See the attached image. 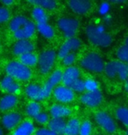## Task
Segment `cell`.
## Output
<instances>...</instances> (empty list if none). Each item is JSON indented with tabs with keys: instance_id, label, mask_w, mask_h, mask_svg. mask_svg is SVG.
Here are the masks:
<instances>
[{
	"instance_id": "obj_1",
	"label": "cell",
	"mask_w": 128,
	"mask_h": 135,
	"mask_svg": "<svg viewBox=\"0 0 128 135\" xmlns=\"http://www.w3.org/2000/svg\"><path fill=\"white\" fill-rule=\"evenodd\" d=\"M9 28L17 40H30L36 32V25L26 16L18 15L10 21Z\"/></svg>"
},
{
	"instance_id": "obj_2",
	"label": "cell",
	"mask_w": 128,
	"mask_h": 135,
	"mask_svg": "<svg viewBox=\"0 0 128 135\" xmlns=\"http://www.w3.org/2000/svg\"><path fill=\"white\" fill-rule=\"evenodd\" d=\"M87 39L92 45L107 47L112 43V36L106 31L105 25H89L85 29Z\"/></svg>"
},
{
	"instance_id": "obj_3",
	"label": "cell",
	"mask_w": 128,
	"mask_h": 135,
	"mask_svg": "<svg viewBox=\"0 0 128 135\" xmlns=\"http://www.w3.org/2000/svg\"><path fill=\"white\" fill-rule=\"evenodd\" d=\"M6 75L12 77L16 81L27 82L32 77L31 69L26 67L18 61H12L5 67Z\"/></svg>"
},
{
	"instance_id": "obj_4",
	"label": "cell",
	"mask_w": 128,
	"mask_h": 135,
	"mask_svg": "<svg viewBox=\"0 0 128 135\" xmlns=\"http://www.w3.org/2000/svg\"><path fill=\"white\" fill-rule=\"evenodd\" d=\"M80 65L86 71L94 74H100L103 72L105 62L98 54L91 52L86 54L81 59Z\"/></svg>"
},
{
	"instance_id": "obj_5",
	"label": "cell",
	"mask_w": 128,
	"mask_h": 135,
	"mask_svg": "<svg viewBox=\"0 0 128 135\" xmlns=\"http://www.w3.org/2000/svg\"><path fill=\"white\" fill-rule=\"evenodd\" d=\"M57 27L66 39L74 38L79 29V21L72 17H62L57 20Z\"/></svg>"
},
{
	"instance_id": "obj_6",
	"label": "cell",
	"mask_w": 128,
	"mask_h": 135,
	"mask_svg": "<svg viewBox=\"0 0 128 135\" xmlns=\"http://www.w3.org/2000/svg\"><path fill=\"white\" fill-rule=\"evenodd\" d=\"M57 53L54 49H47L40 53L38 57V66L40 72L43 75L48 74L54 66Z\"/></svg>"
},
{
	"instance_id": "obj_7",
	"label": "cell",
	"mask_w": 128,
	"mask_h": 135,
	"mask_svg": "<svg viewBox=\"0 0 128 135\" xmlns=\"http://www.w3.org/2000/svg\"><path fill=\"white\" fill-rule=\"evenodd\" d=\"M95 120H96L97 125L108 133H116L117 129H118V126H117L115 119L105 110L97 112L95 114Z\"/></svg>"
},
{
	"instance_id": "obj_8",
	"label": "cell",
	"mask_w": 128,
	"mask_h": 135,
	"mask_svg": "<svg viewBox=\"0 0 128 135\" xmlns=\"http://www.w3.org/2000/svg\"><path fill=\"white\" fill-rule=\"evenodd\" d=\"M53 95L55 100L61 104H70L75 100V94L71 89L64 85H58L53 90Z\"/></svg>"
},
{
	"instance_id": "obj_9",
	"label": "cell",
	"mask_w": 128,
	"mask_h": 135,
	"mask_svg": "<svg viewBox=\"0 0 128 135\" xmlns=\"http://www.w3.org/2000/svg\"><path fill=\"white\" fill-rule=\"evenodd\" d=\"M82 47V41L77 37L66 39V40L62 43L60 47L58 53H57V57L61 60L67 55L70 53H75L79 48Z\"/></svg>"
},
{
	"instance_id": "obj_10",
	"label": "cell",
	"mask_w": 128,
	"mask_h": 135,
	"mask_svg": "<svg viewBox=\"0 0 128 135\" xmlns=\"http://www.w3.org/2000/svg\"><path fill=\"white\" fill-rule=\"evenodd\" d=\"M103 96L100 90L93 92H83L80 98L82 104L89 108L98 107L103 103Z\"/></svg>"
},
{
	"instance_id": "obj_11",
	"label": "cell",
	"mask_w": 128,
	"mask_h": 135,
	"mask_svg": "<svg viewBox=\"0 0 128 135\" xmlns=\"http://www.w3.org/2000/svg\"><path fill=\"white\" fill-rule=\"evenodd\" d=\"M62 80V71L61 69H55L52 72V74L49 75L48 79L46 81V83H44V85L42 86L43 90H44L46 98H48L53 90H54V88H56L59 85L60 83H61Z\"/></svg>"
},
{
	"instance_id": "obj_12",
	"label": "cell",
	"mask_w": 128,
	"mask_h": 135,
	"mask_svg": "<svg viewBox=\"0 0 128 135\" xmlns=\"http://www.w3.org/2000/svg\"><path fill=\"white\" fill-rule=\"evenodd\" d=\"M0 88L2 90L10 95H17L20 92L21 87L18 81L13 79L9 75H4L0 81Z\"/></svg>"
},
{
	"instance_id": "obj_13",
	"label": "cell",
	"mask_w": 128,
	"mask_h": 135,
	"mask_svg": "<svg viewBox=\"0 0 128 135\" xmlns=\"http://www.w3.org/2000/svg\"><path fill=\"white\" fill-rule=\"evenodd\" d=\"M68 6L75 14L85 15L91 10L92 3L88 0H71L68 2Z\"/></svg>"
},
{
	"instance_id": "obj_14",
	"label": "cell",
	"mask_w": 128,
	"mask_h": 135,
	"mask_svg": "<svg viewBox=\"0 0 128 135\" xmlns=\"http://www.w3.org/2000/svg\"><path fill=\"white\" fill-rule=\"evenodd\" d=\"M22 116L17 112H11L5 114L2 117L1 122L2 126L6 130H13L21 123Z\"/></svg>"
},
{
	"instance_id": "obj_15",
	"label": "cell",
	"mask_w": 128,
	"mask_h": 135,
	"mask_svg": "<svg viewBox=\"0 0 128 135\" xmlns=\"http://www.w3.org/2000/svg\"><path fill=\"white\" fill-rule=\"evenodd\" d=\"M81 72L80 69L77 67L71 66L66 68V69L62 72V80L61 83L64 86L70 88L73 85V83L77 82L78 79H80Z\"/></svg>"
},
{
	"instance_id": "obj_16",
	"label": "cell",
	"mask_w": 128,
	"mask_h": 135,
	"mask_svg": "<svg viewBox=\"0 0 128 135\" xmlns=\"http://www.w3.org/2000/svg\"><path fill=\"white\" fill-rule=\"evenodd\" d=\"M34 45L30 40H20L15 42L12 47V53L16 56H21L27 53H32Z\"/></svg>"
},
{
	"instance_id": "obj_17",
	"label": "cell",
	"mask_w": 128,
	"mask_h": 135,
	"mask_svg": "<svg viewBox=\"0 0 128 135\" xmlns=\"http://www.w3.org/2000/svg\"><path fill=\"white\" fill-rule=\"evenodd\" d=\"M26 95L31 99L32 101L39 102L43 99L47 98L45 96L44 90L42 86H40L37 83H30L26 87L25 90Z\"/></svg>"
},
{
	"instance_id": "obj_18",
	"label": "cell",
	"mask_w": 128,
	"mask_h": 135,
	"mask_svg": "<svg viewBox=\"0 0 128 135\" xmlns=\"http://www.w3.org/2000/svg\"><path fill=\"white\" fill-rule=\"evenodd\" d=\"M71 114V109L65 104H54L49 108V115L52 118H65Z\"/></svg>"
},
{
	"instance_id": "obj_19",
	"label": "cell",
	"mask_w": 128,
	"mask_h": 135,
	"mask_svg": "<svg viewBox=\"0 0 128 135\" xmlns=\"http://www.w3.org/2000/svg\"><path fill=\"white\" fill-rule=\"evenodd\" d=\"M18 99L17 96L6 94L0 99V110L1 112H9L17 106Z\"/></svg>"
},
{
	"instance_id": "obj_20",
	"label": "cell",
	"mask_w": 128,
	"mask_h": 135,
	"mask_svg": "<svg viewBox=\"0 0 128 135\" xmlns=\"http://www.w3.org/2000/svg\"><path fill=\"white\" fill-rule=\"evenodd\" d=\"M35 133V126L30 120L21 122L14 129L12 135H32Z\"/></svg>"
},
{
	"instance_id": "obj_21",
	"label": "cell",
	"mask_w": 128,
	"mask_h": 135,
	"mask_svg": "<svg viewBox=\"0 0 128 135\" xmlns=\"http://www.w3.org/2000/svg\"><path fill=\"white\" fill-rule=\"evenodd\" d=\"M81 122L77 118H71L66 122L63 135H79Z\"/></svg>"
},
{
	"instance_id": "obj_22",
	"label": "cell",
	"mask_w": 128,
	"mask_h": 135,
	"mask_svg": "<svg viewBox=\"0 0 128 135\" xmlns=\"http://www.w3.org/2000/svg\"><path fill=\"white\" fill-rule=\"evenodd\" d=\"M48 125V128L57 135H63L66 120L65 118H51Z\"/></svg>"
},
{
	"instance_id": "obj_23",
	"label": "cell",
	"mask_w": 128,
	"mask_h": 135,
	"mask_svg": "<svg viewBox=\"0 0 128 135\" xmlns=\"http://www.w3.org/2000/svg\"><path fill=\"white\" fill-rule=\"evenodd\" d=\"M32 18L37 24L41 23H47L48 20V16L47 13V11L42 9L39 6H34L31 12Z\"/></svg>"
},
{
	"instance_id": "obj_24",
	"label": "cell",
	"mask_w": 128,
	"mask_h": 135,
	"mask_svg": "<svg viewBox=\"0 0 128 135\" xmlns=\"http://www.w3.org/2000/svg\"><path fill=\"white\" fill-rule=\"evenodd\" d=\"M36 30L39 32V33L41 35L42 37H44L45 39H48V40L53 39L54 37V35H55V31H54V27L51 25H49L48 22L37 24Z\"/></svg>"
},
{
	"instance_id": "obj_25",
	"label": "cell",
	"mask_w": 128,
	"mask_h": 135,
	"mask_svg": "<svg viewBox=\"0 0 128 135\" xmlns=\"http://www.w3.org/2000/svg\"><path fill=\"white\" fill-rule=\"evenodd\" d=\"M18 61L27 68H32L38 65V56L35 54L27 53L18 57Z\"/></svg>"
},
{
	"instance_id": "obj_26",
	"label": "cell",
	"mask_w": 128,
	"mask_h": 135,
	"mask_svg": "<svg viewBox=\"0 0 128 135\" xmlns=\"http://www.w3.org/2000/svg\"><path fill=\"white\" fill-rule=\"evenodd\" d=\"M40 112H41V106L39 104V102L31 101L26 104V114L29 118H35Z\"/></svg>"
},
{
	"instance_id": "obj_27",
	"label": "cell",
	"mask_w": 128,
	"mask_h": 135,
	"mask_svg": "<svg viewBox=\"0 0 128 135\" xmlns=\"http://www.w3.org/2000/svg\"><path fill=\"white\" fill-rule=\"evenodd\" d=\"M29 4H32L34 6H39L46 11H53L58 5V3L54 0H36V1H30Z\"/></svg>"
},
{
	"instance_id": "obj_28",
	"label": "cell",
	"mask_w": 128,
	"mask_h": 135,
	"mask_svg": "<svg viewBox=\"0 0 128 135\" xmlns=\"http://www.w3.org/2000/svg\"><path fill=\"white\" fill-rule=\"evenodd\" d=\"M118 61L122 62H128V37L124 40V43L118 48L116 53Z\"/></svg>"
},
{
	"instance_id": "obj_29",
	"label": "cell",
	"mask_w": 128,
	"mask_h": 135,
	"mask_svg": "<svg viewBox=\"0 0 128 135\" xmlns=\"http://www.w3.org/2000/svg\"><path fill=\"white\" fill-rule=\"evenodd\" d=\"M103 72L109 78H115L118 75V60L117 61H111L109 62L105 63Z\"/></svg>"
},
{
	"instance_id": "obj_30",
	"label": "cell",
	"mask_w": 128,
	"mask_h": 135,
	"mask_svg": "<svg viewBox=\"0 0 128 135\" xmlns=\"http://www.w3.org/2000/svg\"><path fill=\"white\" fill-rule=\"evenodd\" d=\"M116 118L119 122L128 126V107L120 106L116 110Z\"/></svg>"
},
{
	"instance_id": "obj_31",
	"label": "cell",
	"mask_w": 128,
	"mask_h": 135,
	"mask_svg": "<svg viewBox=\"0 0 128 135\" xmlns=\"http://www.w3.org/2000/svg\"><path fill=\"white\" fill-rule=\"evenodd\" d=\"M84 90L86 92H93L99 90V84L95 79L92 78H88L84 80Z\"/></svg>"
},
{
	"instance_id": "obj_32",
	"label": "cell",
	"mask_w": 128,
	"mask_h": 135,
	"mask_svg": "<svg viewBox=\"0 0 128 135\" xmlns=\"http://www.w3.org/2000/svg\"><path fill=\"white\" fill-rule=\"evenodd\" d=\"M117 77H118L121 81H126L128 78V69L126 63L118 61V75H117Z\"/></svg>"
},
{
	"instance_id": "obj_33",
	"label": "cell",
	"mask_w": 128,
	"mask_h": 135,
	"mask_svg": "<svg viewBox=\"0 0 128 135\" xmlns=\"http://www.w3.org/2000/svg\"><path fill=\"white\" fill-rule=\"evenodd\" d=\"M92 124L89 120H84L81 123L79 135H91L92 133Z\"/></svg>"
},
{
	"instance_id": "obj_34",
	"label": "cell",
	"mask_w": 128,
	"mask_h": 135,
	"mask_svg": "<svg viewBox=\"0 0 128 135\" xmlns=\"http://www.w3.org/2000/svg\"><path fill=\"white\" fill-rule=\"evenodd\" d=\"M75 60H77V55L75 53H70L69 55H67L65 57L61 59L62 64L65 67H71L74 66V63L75 62Z\"/></svg>"
},
{
	"instance_id": "obj_35",
	"label": "cell",
	"mask_w": 128,
	"mask_h": 135,
	"mask_svg": "<svg viewBox=\"0 0 128 135\" xmlns=\"http://www.w3.org/2000/svg\"><path fill=\"white\" fill-rule=\"evenodd\" d=\"M111 3L109 2H102L98 6V13L103 17L109 15L111 11Z\"/></svg>"
},
{
	"instance_id": "obj_36",
	"label": "cell",
	"mask_w": 128,
	"mask_h": 135,
	"mask_svg": "<svg viewBox=\"0 0 128 135\" xmlns=\"http://www.w3.org/2000/svg\"><path fill=\"white\" fill-rule=\"evenodd\" d=\"M34 119L36 121V123H38L39 125L44 126V125L48 124V122H49V120H50V117L47 112H41L36 118H34Z\"/></svg>"
},
{
	"instance_id": "obj_37",
	"label": "cell",
	"mask_w": 128,
	"mask_h": 135,
	"mask_svg": "<svg viewBox=\"0 0 128 135\" xmlns=\"http://www.w3.org/2000/svg\"><path fill=\"white\" fill-rule=\"evenodd\" d=\"M10 12L6 7L0 5V25L4 24L10 20Z\"/></svg>"
},
{
	"instance_id": "obj_38",
	"label": "cell",
	"mask_w": 128,
	"mask_h": 135,
	"mask_svg": "<svg viewBox=\"0 0 128 135\" xmlns=\"http://www.w3.org/2000/svg\"><path fill=\"white\" fill-rule=\"evenodd\" d=\"M70 89L75 93H83L85 90H84V82L83 80H82L81 78L78 79L77 82L73 83V85L70 87Z\"/></svg>"
},
{
	"instance_id": "obj_39",
	"label": "cell",
	"mask_w": 128,
	"mask_h": 135,
	"mask_svg": "<svg viewBox=\"0 0 128 135\" xmlns=\"http://www.w3.org/2000/svg\"><path fill=\"white\" fill-rule=\"evenodd\" d=\"M34 135H57V134L55 133H54L52 130H50L49 128L41 127L35 130Z\"/></svg>"
},
{
	"instance_id": "obj_40",
	"label": "cell",
	"mask_w": 128,
	"mask_h": 135,
	"mask_svg": "<svg viewBox=\"0 0 128 135\" xmlns=\"http://www.w3.org/2000/svg\"><path fill=\"white\" fill-rule=\"evenodd\" d=\"M0 4H1L4 7H9L14 4V1H12V0H4V1L0 2Z\"/></svg>"
},
{
	"instance_id": "obj_41",
	"label": "cell",
	"mask_w": 128,
	"mask_h": 135,
	"mask_svg": "<svg viewBox=\"0 0 128 135\" xmlns=\"http://www.w3.org/2000/svg\"><path fill=\"white\" fill-rule=\"evenodd\" d=\"M103 20H105V23H106V24L111 23V16H110V15L105 16V17H103Z\"/></svg>"
},
{
	"instance_id": "obj_42",
	"label": "cell",
	"mask_w": 128,
	"mask_h": 135,
	"mask_svg": "<svg viewBox=\"0 0 128 135\" xmlns=\"http://www.w3.org/2000/svg\"><path fill=\"white\" fill-rule=\"evenodd\" d=\"M125 90L128 93V78L125 81Z\"/></svg>"
},
{
	"instance_id": "obj_43",
	"label": "cell",
	"mask_w": 128,
	"mask_h": 135,
	"mask_svg": "<svg viewBox=\"0 0 128 135\" xmlns=\"http://www.w3.org/2000/svg\"><path fill=\"white\" fill-rule=\"evenodd\" d=\"M0 135H4V132H3L1 127H0Z\"/></svg>"
},
{
	"instance_id": "obj_44",
	"label": "cell",
	"mask_w": 128,
	"mask_h": 135,
	"mask_svg": "<svg viewBox=\"0 0 128 135\" xmlns=\"http://www.w3.org/2000/svg\"><path fill=\"white\" fill-rule=\"evenodd\" d=\"M126 135H128V128H127V130L126 131Z\"/></svg>"
},
{
	"instance_id": "obj_45",
	"label": "cell",
	"mask_w": 128,
	"mask_h": 135,
	"mask_svg": "<svg viewBox=\"0 0 128 135\" xmlns=\"http://www.w3.org/2000/svg\"><path fill=\"white\" fill-rule=\"evenodd\" d=\"M126 66H127V69H128V62H126Z\"/></svg>"
},
{
	"instance_id": "obj_46",
	"label": "cell",
	"mask_w": 128,
	"mask_h": 135,
	"mask_svg": "<svg viewBox=\"0 0 128 135\" xmlns=\"http://www.w3.org/2000/svg\"><path fill=\"white\" fill-rule=\"evenodd\" d=\"M0 46H1V44H0Z\"/></svg>"
}]
</instances>
